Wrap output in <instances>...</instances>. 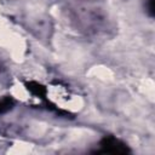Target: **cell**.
<instances>
[{
    "label": "cell",
    "mask_w": 155,
    "mask_h": 155,
    "mask_svg": "<svg viewBox=\"0 0 155 155\" xmlns=\"http://www.w3.org/2000/svg\"><path fill=\"white\" fill-rule=\"evenodd\" d=\"M117 140L114 139V138H110V139H105V143H104V148L105 150L108 151H114V153H120V151H126V148L124 145H117Z\"/></svg>",
    "instance_id": "cell-1"
}]
</instances>
